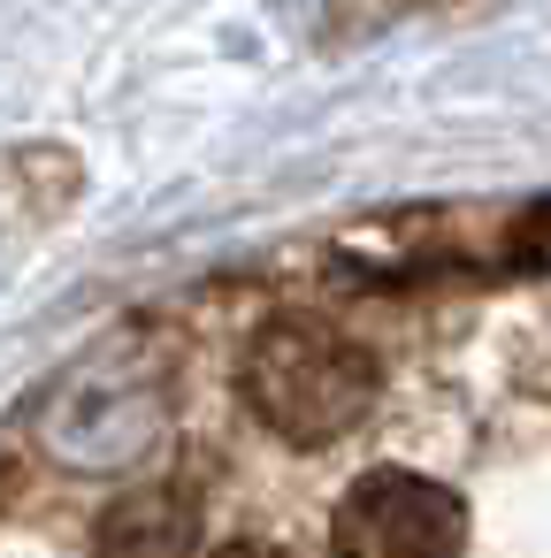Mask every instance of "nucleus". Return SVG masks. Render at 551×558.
Here are the masks:
<instances>
[{"instance_id":"7ed1b4c3","label":"nucleus","mask_w":551,"mask_h":558,"mask_svg":"<svg viewBox=\"0 0 551 558\" xmlns=\"http://www.w3.org/2000/svg\"><path fill=\"white\" fill-rule=\"evenodd\" d=\"M192 550H200V505L169 482L116 497L93 535V558H192Z\"/></svg>"},{"instance_id":"20e7f679","label":"nucleus","mask_w":551,"mask_h":558,"mask_svg":"<svg viewBox=\"0 0 551 558\" xmlns=\"http://www.w3.org/2000/svg\"><path fill=\"white\" fill-rule=\"evenodd\" d=\"M421 9H444V0H330V24H322V47H345V39H368L398 16H421Z\"/></svg>"},{"instance_id":"39448f33","label":"nucleus","mask_w":551,"mask_h":558,"mask_svg":"<svg viewBox=\"0 0 551 558\" xmlns=\"http://www.w3.org/2000/svg\"><path fill=\"white\" fill-rule=\"evenodd\" d=\"M513 253H520V260H536V268H551V207H536V215L513 230Z\"/></svg>"},{"instance_id":"423d86ee","label":"nucleus","mask_w":551,"mask_h":558,"mask_svg":"<svg viewBox=\"0 0 551 558\" xmlns=\"http://www.w3.org/2000/svg\"><path fill=\"white\" fill-rule=\"evenodd\" d=\"M215 558H291V550H276V543H230V550H215Z\"/></svg>"},{"instance_id":"f257e3e1","label":"nucleus","mask_w":551,"mask_h":558,"mask_svg":"<svg viewBox=\"0 0 551 558\" xmlns=\"http://www.w3.org/2000/svg\"><path fill=\"white\" fill-rule=\"evenodd\" d=\"M245 405L284 436V444H337L345 428H360V413L375 405V360L368 344H352L337 322L322 314H268L238 360Z\"/></svg>"},{"instance_id":"f03ea898","label":"nucleus","mask_w":551,"mask_h":558,"mask_svg":"<svg viewBox=\"0 0 551 558\" xmlns=\"http://www.w3.org/2000/svg\"><path fill=\"white\" fill-rule=\"evenodd\" d=\"M337 558H459L467 550V512L444 482L421 474H360L330 520Z\"/></svg>"}]
</instances>
